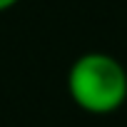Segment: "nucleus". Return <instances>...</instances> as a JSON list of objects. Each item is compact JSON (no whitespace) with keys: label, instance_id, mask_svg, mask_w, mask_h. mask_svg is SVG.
Here are the masks:
<instances>
[{"label":"nucleus","instance_id":"f03ea898","mask_svg":"<svg viewBox=\"0 0 127 127\" xmlns=\"http://www.w3.org/2000/svg\"><path fill=\"white\" fill-rule=\"evenodd\" d=\"M20 3V0H0V13H5V10H10V8H15Z\"/></svg>","mask_w":127,"mask_h":127},{"label":"nucleus","instance_id":"f257e3e1","mask_svg":"<svg viewBox=\"0 0 127 127\" xmlns=\"http://www.w3.org/2000/svg\"><path fill=\"white\" fill-rule=\"evenodd\" d=\"M70 100L87 115H112L127 102V70L110 52H82L67 70Z\"/></svg>","mask_w":127,"mask_h":127}]
</instances>
